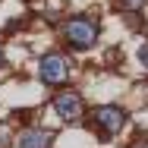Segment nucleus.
<instances>
[{
    "label": "nucleus",
    "mask_w": 148,
    "mask_h": 148,
    "mask_svg": "<svg viewBox=\"0 0 148 148\" xmlns=\"http://www.w3.org/2000/svg\"><path fill=\"white\" fill-rule=\"evenodd\" d=\"M63 38L76 47V51H88L91 44L98 41V25L85 19V16H76V19H69L66 25H63Z\"/></svg>",
    "instance_id": "f257e3e1"
},
{
    "label": "nucleus",
    "mask_w": 148,
    "mask_h": 148,
    "mask_svg": "<svg viewBox=\"0 0 148 148\" xmlns=\"http://www.w3.org/2000/svg\"><path fill=\"white\" fill-rule=\"evenodd\" d=\"M41 79L47 85H63L69 79V63H66V57L63 54H47V57L41 60Z\"/></svg>",
    "instance_id": "f03ea898"
},
{
    "label": "nucleus",
    "mask_w": 148,
    "mask_h": 148,
    "mask_svg": "<svg viewBox=\"0 0 148 148\" xmlns=\"http://www.w3.org/2000/svg\"><path fill=\"white\" fill-rule=\"evenodd\" d=\"M95 123H98L107 136H114V132H120V129H123L126 114H123L120 107H114V104H107V107H98V110H95Z\"/></svg>",
    "instance_id": "7ed1b4c3"
},
{
    "label": "nucleus",
    "mask_w": 148,
    "mask_h": 148,
    "mask_svg": "<svg viewBox=\"0 0 148 148\" xmlns=\"http://www.w3.org/2000/svg\"><path fill=\"white\" fill-rule=\"evenodd\" d=\"M54 110H57L60 120H76L82 114V98L76 91H60L57 98H54Z\"/></svg>",
    "instance_id": "20e7f679"
},
{
    "label": "nucleus",
    "mask_w": 148,
    "mask_h": 148,
    "mask_svg": "<svg viewBox=\"0 0 148 148\" xmlns=\"http://www.w3.org/2000/svg\"><path fill=\"white\" fill-rule=\"evenodd\" d=\"M51 132L47 129H25L22 139H19V148H51Z\"/></svg>",
    "instance_id": "39448f33"
},
{
    "label": "nucleus",
    "mask_w": 148,
    "mask_h": 148,
    "mask_svg": "<svg viewBox=\"0 0 148 148\" xmlns=\"http://www.w3.org/2000/svg\"><path fill=\"white\" fill-rule=\"evenodd\" d=\"M117 3L123 10H142V6H145V0H117Z\"/></svg>",
    "instance_id": "423d86ee"
},
{
    "label": "nucleus",
    "mask_w": 148,
    "mask_h": 148,
    "mask_svg": "<svg viewBox=\"0 0 148 148\" xmlns=\"http://www.w3.org/2000/svg\"><path fill=\"white\" fill-rule=\"evenodd\" d=\"M139 60L148 66V44H142V47H139Z\"/></svg>",
    "instance_id": "0eeeda50"
},
{
    "label": "nucleus",
    "mask_w": 148,
    "mask_h": 148,
    "mask_svg": "<svg viewBox=\"0 0 148 148\" xmlns=\"http://www.w3.org/2000/svg\"><path fill=\"white\" fill-rule=\"evenodd\" d=\"M132 148H148V142H139V145H132Z\"/></svg>",
    "instance_id": "6e6552de"
},
{
    "label": "nucleus",
    "mask_w": 148,
    "mask_h": 148,
    "mask_svg": "<svg viewBox=\"0 0 148 148\" xmlns=\"http://www.w3.org/2000/svg\"><path fill=\"white\" fill-rule=\"evenodd\" d=\"M3 63H6V57H3V51H0V66H3Z\"/></svg>",
    "instance_id": "1a4fd4ad"
}]
</instances>
